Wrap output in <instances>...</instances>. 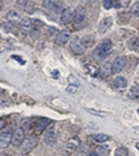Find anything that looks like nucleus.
<instances>
[{
  "label": "nucleus",
  "instance_id": "obj_1",
  "mask_svg": "<svg viewBox=\"0 0 139 156\" xmlns=\"http://www.w3.org/2000/svg\"><path fill=\"white\" fill-rule=\"evenodd\" d=\"M113 50V44L110 40H104L99 45L94 49L92 54L93 60L97 63L104 61L106 58L111 54V51Z\"/></svg>",
  "mask_w": 139,
  "mask_h": 156
},
{
  "label": "nucleus",
  "instance_id": "obj_2",
  "mask_svg": "<svg viewBox=\"0 0 139 156\" xmlns=\"http://www.w3.org/2000/svg\"><path fill=\"white\" fill-rule=\"evenodd\" d=\"M38 144V138L35 135H30L28 137H25L23 144L20 147V154L21 155H27L30 153L33 149L36 148Z\"/></svg>",
  "mask_w": 139,
  "mask_h": 156
},
{
  "label": "nucleus",
  "instance_id": "obj_3",
  "mask_svg": "<svg viewBox=\"0 0 139 156\" xmlns=\"http://www.w3.org/2000/svg\"><path fill=\"white\" fill-rule=\"evenodd\" d=\"M86 24V11L81 6L80 9H75V15L73 18V27L75 30H81Z\"/></svg>",
  "mask_w": 139,
  "mask_h": 156
},
{
  "label": "nucleus",
  "instance_id": "obj_4",
  "mask_svg": "<svg viewBox=\"0 0 139 156\" xmlns=\"http://www.w3.org/2000/svg\"><path fill=\"white\" fill-rule=\"evenodd\" d=\"M81 145V140L78 136H74V137H71L64 146V153L66 155H71L72 153L75 152L78 149Z\"/></svg>",
  "mask_w": 139,
  "mask_h": 156
},
{
  "label": "nucleus",
  "instance_id": "obj_5",
  "mask_svg": "<svg viewBox=\"0 0 139 156\" xmlns=\"http://www.w3.org/2000/svg\"><path fill=\"white\" fill-rule=\"evenodd\" d=\"M57 140V130H56V127L52 126L50 127L49 129H47V131L45 132V135H44V141L47 146L49 147H52V146L56 145Z\"/></svg>",
  "mask_w": 139,
  "mask_h": 156
},
{
  "label": "nucleus",
  "instance_id": "obj_6",
  "mask_svg": "<svg viewBox=\"0 0 139 156\" xmlns=\"http://www.w3.org/2000/svg\"><path fill=\"white\" fill-rule=\"evenodd\" d=\"M126 65H127V57L126 56L117 57L111 65V73H120L124 67H126Z\"/></svg>",
  "mask_w": 139,
  "mask_h": 156
},
{
  "label": "nucleus",
  "instance_id": "obj_7",
  "mask_svg": "<svg viewBox=\"0 0 139 156\" xmlns=\"http://www.w3.org/2000/svg\"><path fill=\"white\" fill-rule=\"evenodd\" d=\"M25 131L23 130L21 127H19L18 129L15 131V133L13 134V140H12V144L14 147L20 148L21 145L23 144V141L25 140Z\"/></svg>",
  "mask_w": 139,
  "mask_h": 156
},
{
  "label": "nucleus",
  "instance_id": "obj_8",
  "mask_svg": "<svg viewBox=\"0 0 139 156\" xmlns=\"http://www.w3.org/2000/svg\"><path fill=\"white\" fill-rule=\"evenodd\" d=\"M74 15H75V9L72 6L64 9L61 14V19H60L61 23L62 24H68V23H70L73 20Z\"/></svg>",
  "mask_w": 139,
  "mask_h": 156
},
{
  "label": "nucleus",
  "instance_id": "obj_9",
  "mask_svg": "<svg viewBox=\"0 0 139 156\" xmlns=\"http://www.w3.org/2000/svg\"><path fill=\"white\" fill-rule=\"evenodd\" d=\"M70 48L72 50L73 54L83 55L86 50V46L83 44L82 40H80L78 38H74L72 41L70 42Z\"/></svg>",
  "mask_w": 139,
  "mask_h": 156
},
{
  "label": "nucleus",
  "instance_id": "obj_10",
  "mask_svg": "<svg viewBox=\"0 0 139 156\" xmlns=\"http://www.w3.org/2000/svg\"><path fill=\"white\" fill-rule=\"evenodd\" d=\"M12 140H13V133L12 132L6 131L0 133V148L1 149L8 148L12 144Z\"/></svg>",
  "mask_w": 139,
  "mask_h": 156
},
{
  "label": "nucleus",
  "instance_id": "obj_11",
  "mask_svg": "<svg viewBox=\"0 0 139 156\" xmlns=\"http://www.w3.org/2000/svg\"><path fill=\"white\" fill-rule=\"evenodd\" d=\"M32 25H33V22L28 17L22 18L20 20V22H19V26H20V30L23 35H27V34L32 30Z\"/></svg>",
  "mask_w": 139,
  "mask_h": 156
},
{
  "label": "nucleus",
  "instance_id": "obj_12",
  "mask_svg": "<svg viewBox=\"0 0 139 156\" xmlns=\"http://www.w3.org/2000/svg\"><path fill=\"white\" fill-rule=\"evenodd\" d=\"M49 123H50L49 119H38V121L35 123V132L37 134L42 133L43 131L46 130V128L48 127Z\"/></svg>",
  "mask_w": 139,
  "mask_h": 156
},
{
  "label": "nucleus",
  "instance_id": "obj_13",
  "mask_svg": "<svg viewBox=\"0 0 139 156\" xmlns=\"http://www.w3.org/2000/svg\"><path fill=\"white\" fill-rule=\"evenodd\" d=\"M71 37V33L69 30H62L60 34H57V38H56V43L59 45H63L65 43L68 42V40H70Z\"/></svg>",
  "mask_w": 139,
  "mask_h": 156
},
{
  "label": "nucleus",
  "instance_id": "obj_14",
  "mask_svg": "<svg viewBox=\"0 0 139 156\" xmlns=\"http://www.w3.org/2000/svg\"><path fill=\"white\" fill-rule=\"evenodd\" d=\"M112 85L115 89L117 90H121V89H124L128 85V81L123 78V76H116V78L113 80L112 82Z\"/></svg>",
  "mask_w": 139,
  "mask_h": 156
},
{
  "label": "nucleus",
  "instance_id": "obj_15",
  "mask_svg": "<svg viewBox=\"0 0 139 156\" xmlns=\"http://www.w3.org/2000/svg\"><path fill=\"white\" fill-rule=\"evenodd\" d=\"M112 25V18L111 17H108V18H105L104 20L100 21L99 26H98V32L100 34L106 33L108 30L110 28V26Z\"/></svg>",
  "mask_w": 139,
  "mask_h": 156
},
{
  "label": "nucleus",
  "instance_id": "obj_16",
  "mask_svg": "<svg viewBox=\"0 0 139 156\" xmlns=\"http://www.w3.org/2000/svg\"><path fill=\"white\" fill-rule=\"evenodd\" d=\"M6 19H8V21L9 23H12V24L18 23L19 20H20V15L18 14V12L12 9V11H9V13L6 14Z\"/></svg>",
  "mask_w": 139,
  "mask_h": 156
},
{
  "label": "nucleus",
  "instance_id": "obj_17",
  "mask_svg": "<svg viewBox=\"0 0 139 156\" xmlns=\"http://www.w3.org/2000/svg\"><path fill=\"white\" fill-rule=\"evenodd\" d=\"M129 99L133 101H139V85L133 86L128 92Z\"/></svg>",
  "mask_w": 139,
  "mask_h": 156
},
{
  "label": "nucleus",
  "instance_id": "obj_18",
  "mask_svg": "<svg viewBox=\"0 0 139 156\" xmlns=\"http://www.w3.org/2000/svg\"><path fill=\"white\" fill-rule=\"evenodd\" d=\"M128 45L130 49L138 51L139 50V38L138 37H132L128 42Z\"/></svg>",
  "mask_w": 139,
  "mask_h": 156
},
{
  "label": "nucleus",
  "instance_id": "obj_19",
  "mask_svg": "<svg viewBox=\"0 0 139 156\" xmlns=\"http://www.w3.org/2000/svg\"><path fill=\"white\" fill-rule=\"evenodd\" d=\"M92 138H93V140L97 144H104V143H106L107 140H109V136L104 133L95 134V135L92 136Z\"/></svg>",
  "mask_w": 139,
  "mask_h": 156
},
{
  "label": "nucleus",
  "instance_id": "obj_20",
  "mask_svg": "<svg viewBox=\"0 0 139 156\" xmlns=\"http://www.w3.org/2000/svg\"><path fill=\"white\" fill-rule=\"evenodd\" d=\"M20 127L25 131V133H27V132H30L32 130V122H30V119H23V121L21 122Z\"/></svg>",
  "mask_w": 139,
  "mask_h": 156
},
{
  "label": "nucleus",
  "instance_id": "obj_21",
  "mask_svg": "<svg viewBox=\"0 0 139 156\" xmlns=\"http://www.w3.org/2000/svg\"><path fill=\"white\" fill-rule=\"evenodd\" d=\"M86 111L88 113H90L91 115H95V116H100V117H105L107 115L106 112L104 111H99V110H96V109H89V108H86Z\"/></svg>",
  "mask_w": 139,
  "mask_h": 156
},
{
  "label": "nucleus",
  "instance_id": "obj_22",
  "mask_svg": "<svg viewBox=\"0 0 139 156\" xmlns=\"http://www.w3.org/2000/svg\"><path fill=\"white\" fill-rule=\"evenodd\" d=\"M128 155H129L128 149L124 147H119L115 151V156H128Z\"/></svg>",
  "mask_w": 139,
  "mask_h": 156
},
{
  "label": "nucleus",
  "instance_id": "obj_23",
  "mask_svg": "<svg viewBox=\"0 0 139 156\" xmlns=\"http://www.w3.org/2000/svg\"><path fill=\"white\" fill-rule=\"evenodd\" d=\"M82 42H83V44L86 46V48H87V47H89L93 44V38L89 37V36L84 37V38H82Z\"/></svg>",
  "mask_w": 139,
  "mask_h": 156
},
{
  "label": "nucleus",
  "instance_id": "obj_24",
  "mask_svg": "<svg viewBox=\"0 0 139 156\" xmlns=\"http://www.w3.org/2000/svg\"><path fill=\"white\" fill-rule=\"evenodd\" d=\"M54 4H56V0H44V1H43V5L49 9H54Z\"/></svg>",
  "mask_w": 139,
  "mask_h": 156
},
{
  "label": "nucleus",
  "instance_id": "obj_25",
  "mask_svg": "<svg viewBox=\"0 0 139 156\" xmlns=\"http://www.w3.org/2000/svg\"><path fill=\"white\" fill-rule=\"evenodd\" d=\"M131 11H132V13H133L135 16L139 17V1L135 2V3L133 4V6H132Z\"/></svg>",
  "mask_w": 139,
  "mask_h": 156
},
{
  "label": "nucleus",
  "instance_id": "obj_26",
  "mask_svg": "<svg viewBox=\"0 0 139 156\" xmlns=\"http://www.w3.org/2000/svg\"><path fill=\"white\" fill-rule=\"evenodd\" d=\"M26 3H27V0H17V2H16V4L18 5V8L21 9H25Z\"/></svg>",
  "mask_w": 139,
  "mask_h": 156
},
{
  "label": "nucleus",
  "instance_id": "obj_27",
  "mask_svg": "<svg viewBox=\"0 0 139 156\" xmlns=\"http://www.w3.org/2000/svg\"><path fill=\"white\" fill-rule=\"evenodd\" d=\"M103 4H104L105 9H109L113 5V0H103Z\"/></svg>",
  "mask_w": 139,
  "mask_h": 156
},
{
  "label": "nucleus",
  "instance_id": "obj_28",
  "mask_svg": "<svg viewBox=\"0 0 139 156\" xmlns=\"http://www.w3.org/2000/svg\"><path fill=\"white\" fill-rule=\"evenodd\" d=\"M69 81H70V85L74 86V84H75L76 87H78V86H80V82H78V80L76 78H73V76H69Z\"/></svg>",
  "mask_w": 139,
  "mask_h": 156
},
{
  "label": "nucleus",
  "instance_id": "obj_29",
  "mask_svg": "<svg viewBox=\"0 0 139 156\" xmlns=\"http://www.w3.org/2000/svg\"><path fill=\"white\" fill-rule=\"evenodd\" d=\"M54 11L56 12H60L62 9H63V2L62 1H57L56 2V4H54Z\"/></svg>",
  "mask_w": 139,
  "mask_h": 156
},
{
  "label": "nucleus",
  "instance_id": "obj_30",
  "mask_svg": "<svg viewBox=\"0 0 139 156\" xmlns=\"http://www.w3.org/2000/svg\"><path fill=\"white\" fill-rule=\"evenodd\" d=\"M76 89H78V87H76V86H72V85H70L69 86L68 88H67V91H68V92H76Z\"/></svg>",
  "mask_w": 139,
  "mask_h": 156
},
{
  "label": "nucleus",
  "instance_id": "obj_31",
  "mask_svg": "<svg viewBox=\"0 0 139 156\" xmlns=\"http://www.w3.org/2000/svg\"><path fill=\"white\" fill-rule=\"evenodd\" d=\"M5 124H6L5 119H2V117H0V130H2V129L5 127Z\"/></svg>",
  "mask_w": 139,
  "mask_h": 156
},
{
  "label": "nucleus",
  "instance_id": "obj_32",
  "mask_svg": "<svg viewBox=\"0 0 139 156\" xmlns=\"http://www.w3.org/2000/svg\"><path fill=\"white\" fill-rule=\"evenodd\" d=\"M78 156H89V155H88V154H87V153H86V152H81L80 154H78Z\"/></svg>",
  "mask_w": 139,
  "mask_h": 156
},
{
  "label": "nucleus",
  "instance_id": "obj_33",
  "mask_svg": "<svg viewBox=\"0 0 139 156\" xmlns=\"http://www.w3.org/2000/svg\"><path fill=\"white\" fill-rule=\"evenodd\" d=\"M3 9V2H2V0H0V12Z\"/></svg>",
  "mask_w": 139,
  "mask_h": 156
},
{
  "label": "nucleus",
  "instance_id": "obj_34",
  "mask_svg": "<svg viewBox=\"0 0 139 156\" xmlns=\"http://www.w3.org/2000/svg\"><path fill=\"white\" fill-rule=\"evenodd\" d=\"M89 156H99V155H98L96 152H92V153H91V154H90Z\"/></svg>",
  "mask_w": 139,
  "mask_h": 156
},
{
  "label": "nucleus",
  "instance_id": "obj_35",
  "mask_svg": "<svg viewBox=\"0 0 139 156\" xmlns=\"http://www.w3.org/2000/svg\"><path fill=\"white\" fill-rule=\"evenodd\" d=\"M134 130L138 131V133H139V126H137V127H134Z\"/></svg>",
  "mask_w": 139,
  "mask_h": 156
},
{
  "label": "nucleus",
  "instance_id": "obj_36",
  "mask_svg": "<svg viewBox=\"0 0 139 156\" xmlns=\"http://www.w3.org/2000/svg\"><path fill=\"white\" fill-rule=\"evenodd\" d=\"M136 148H137L138 150H139V143H137V144H136Z\"/></svg>",
  "mask_w": 139,
  "mask_h": 156
},
{
  "label": "nucleus",
  "instance_id": "obj_37",
  "mask_svg": "<svg viewBox=\"0 0 139 156\" xmlns=\"http://www.w3.org/2000/svg\"><path fill=\"white\" fill-rule=\"evenodd\" d=\"M138 113H139V109H138Z\"/></svg>",
  "mask_w": 139,
  "mask_h": 156
}]
</instances>
